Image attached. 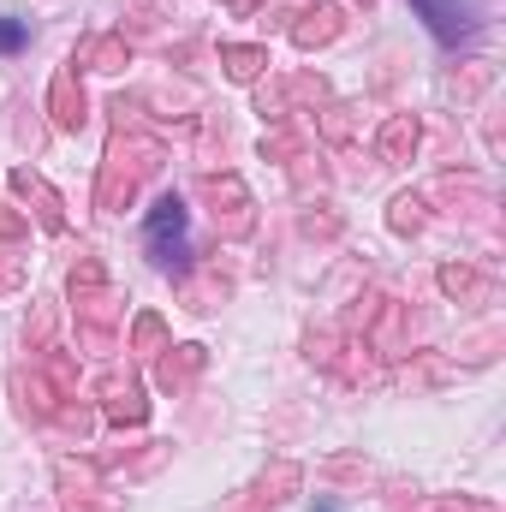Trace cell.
<instances>
[{
  "label": "cell",
  "instance_id": "obj_1",
  "mask_svg": "<svg viewBox=\"0 0 506 512\" xmlns=\"http://www.w3.org/2000/svg\"><path fill=\"white\" fill-rule=\"evenodd\" d=\"M417 6V18L429 24V36L435 42H471L477 36V24H483V12H477V0H411Z\"/></svg>",
  "mask_w": 506,
  "mask_h": 512
},
{
  "label": "cell",
  "instance_id": "obj_2",
  "mask_svg": "<svg viewBox=\"0 0 506 512\" xmlns=\"http://www.w3.org/2000/svg\"><path fill=\"white\" fill-rule=\"evenodd\" d=\"M149 251L155 262H185V203L179 197H161L155 203V215H149Z\"/></svg>",
  "mask_w": 506,
  "mask_h": 512
},
{
  "label": "cell",
  "instance_id": "obj_3",
  "mask_svg": "<svg viewBox=\"0 0 506 512\" xmlns=\"http://www.w3.org/2000/svg\"><path fill=\"white\" fill-rule=\"evenodd\" d=\"M24 36H30V30H24V18H0V54H18V48H24Z\"/></svg>",
  "mask_w": 506,
  "mask_h": 512
}]
</instances>
